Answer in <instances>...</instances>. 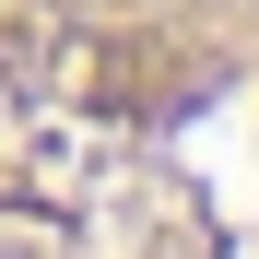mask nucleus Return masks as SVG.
<instances>
[{"label": "nucleus", "mask_w": 259, "mask_h": 259, "mask_svg": "<svg viewBox=\"0 0 259 259\" xmlns=\"http://www.w3.org/2000/svg\"><path fill=\"white\" fill-rule=\"evenodd\" d=\"M48 259H259V0H165L106 153Z\"/></svg>", "instance_id": "1"}, {"label": "nucleus", "mask_w": 259, "mask_h": 259, "mask_svg": "<svg viewBox=\"0 0 259 259\" xmlns=\"http://www.w3.org/2000/svg\"><path fill=\"white\" fill-rule=\"evenodd\" d=\"M165 0H0V247H48L130 106Z\"/></svg>", "instance_id": "2"}]
</instances>
